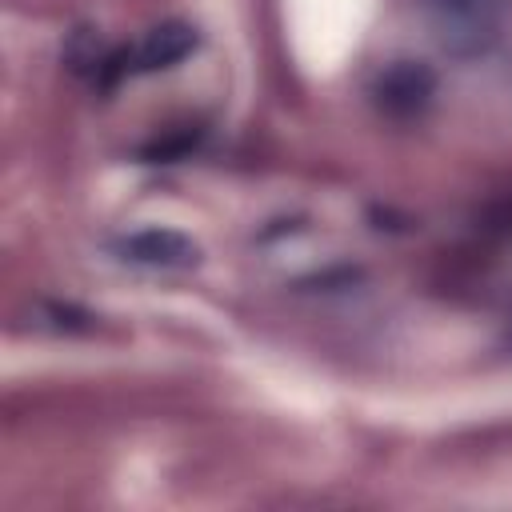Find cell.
Returning a JSON list of instances; mask_svg holds the SVG:
<instances>
[{"mask_svg": "<svg viewBox=\"0 0 512 512\" xmlns=\"http://www.w3.org/2000/svg\"><path fill=\"white\" fill-rule=\"evenodd\" d=\"M120 260L128 264H140V268H156V272H184V268H196L200 264V248L176 232V228H144V232H132L116 244Z\"/></svg>", "mask_w": 512, "mask_h": 512, "instance_id": "1", "label": "cell"}, {"mask_svg": "<svg viewBox=\"0 0 512 512\" xmlns=\"http://www.w3.org/2000/svg\"><path fill=\"white\" fill-rule=\"evenodd\" d=\"M436 92V76L424 68V64H412V60H400V64H388L376 80V100L384 112L392 116H412L420 112Z\"/></svg>", "mask_w": 512, "mask_h": 512, "instance_id": "2", "label": "cell"}, {"mask_svg": "<svg viewBox=\"0 0 512 512\" xmlns=\"http://www.w3.org/2000/svg\"><path fill=\"white\" fill-rule=\"evenodd\" d=\"M196 28L184 24V20H164L156 24L132 52H128V68L132 72H160V68H172L180 64L192 48H196Z\"/></svg>", "mask_w": 512, "mask_h": 512, "instance_id": "3", "label": "cell"}, {"mask_svg": "<svg viewBox=\"0 0 512 512\" xmlns=\"http://www.w3.org/2000/svg\"><path fill=\"white\" fill-rule=\"evenodd\" d=\"M444 4H472V0H444Z\"/></svg>", "mask_w": 512, "mask_h": 512, "instance_id": "4", "label": "cell"}]
</instances>
